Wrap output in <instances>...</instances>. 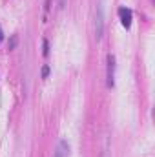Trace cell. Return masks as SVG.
<instances>
[{
    "mask_svg": "<svg viewBox=\"0 0 155 157\" xmlns=\"http://www.w3.org/2000/svg\"><path fill=\"white\" fill-rule=\"evenodd\" d=\"M102 35H104V7H102V0H99L95 9V39L100 40Z\"/></svg>",
    "mask_w": 155,
    "mask_h": 157,
    "instance_id": "cell-1",
    "label": "cell"
},
{
    "mask_svg": "<svg viewBox=\"0 0 155 157\" xmlns=\"http://www.w3.org/2000/svg\"><path fill=\"white\" fill-rule=\"evenodd\" d=\"M49 77V66L46 64V66H42V78H47Z\"/></svg>",
    "mask_w": 155,
    "mask_h": 157,
    "instance_id": "cell-7",
    "label": "cell"
},
{
    "mask_svg": "<svg viewBox=\"0 0 155 157\" xmlns=\"http://www.w3.org/2000/svg\"><path fill=\"white\" fill-rule=\"evenodd\" d=\"M68 154H70V144H68L66 139H60L59 144H57V150H55V155L53 157H68Z\"/></svg>",
    "mask_w": 155,
    "mask_h": 157,
    "instance_id": "cell-4",
    "label": "cell"
},
{
    "mask_svg": "<svg viewBox=\"0 0 155 157\" xmlns=\"http://www.w3.org/2000/svg\"><path fill=\"white\" fill-rule=\"evenodd\" d=\"M2 40H4V31H2V28H0V44H2Z\"/></svg>",
    "mask_w": 155,
    "mask_h": 157,
    "instance_id": "cell-10",
    "label": "cell"
},
{
    "mask_svg": "<svg viewBox=\"0 0 155 157\" xmlns=\"http://www.w3.org/2000/svg\"><path fill=\"white\" fill-rule=\"evenodd\" d=\"M119 17H120V24L130 29L131 28V18H133V11L130 7H119Z\"/></svg>",
    "mask_w": 155,
    "mask_h": 157,
    "instance_id": "cell-3",
    "label": "cell"
},
{
    "mask_svg": "<svg viewBox=\"0 0 155 157\" xmlns=\"http://www.w3.org/2000/svg\"><path fill=\"white\" fill-rule=\"evenodd\" d=\"M42 48H44V49H42V55H44V57H49V40L47 39L42 40Z\"/></svg>",
    "mask_w": 155,
    "mask_h": 157,
    "instance_id": "cell-5",
    "label": "cell"
},
{
    "mask_svg": "<svg viewBox=\"0 0 155 157\" xmlns=\"http://www.w3.org/2000/svg\"><path fill=\"white\" fill-rule=\"evenodd\" d=\"M106 86L113 88L115 86V57L112 53H108L106 57Z\"/></svg>",
    "mask_w": 155,
    "mask_h": 157,
    "instance_id": "cell-2",
    "label": "cell"
},
{
    "mask_svg": "<svg viewBox=\"0 0 155 157\" xmlns=\"http://www.w3.org/2000/svg\"><path fill=\"white\" fill-rule=\"evenodd\" d=\"M17 42H18V37H17V35H11V39H9V44H7V48H9V49H15Z\"/></svg>",
    "mask_w": 155,
    "mask_h": 157,
    "instance_id": "cell-6",
    "label": "cell"
},
{
    "mask_svg": "<svg viewBox=\"0 0 155 157\" xmlns=\"http://www.w3.org/2000/svg\"><path fill=\"white\" fill-rule=\"evenodd\" d=\"M66 7V0H59V9H64Z\"/></svg>",
    "mask_w": 155,
    "mask_h": 157,
    "instance_id": "cell-8",
    "label": "cell"
},
{
    "mask_svg": "<svg viewBox=\"0 0 155 157\" xmlns=\"http://www.w3.org/2000/svg\"><path fill=\"white\" fill-rule=\"evenodd\" d=\"M49 4H51V0H46V11H49V7H51Z\"/></svg>",
    "mask_w": 155,
    "mask_h": 157,
    "instance_id": "cell-9",
    "label": "cell"
}]
</instances>
